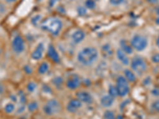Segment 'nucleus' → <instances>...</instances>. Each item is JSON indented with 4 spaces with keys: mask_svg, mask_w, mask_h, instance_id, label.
I'll use <instances>...</instances> for the list:
<instances>
[{
    "mask_svg": "<svg viewBox=\"0 0 159 119\" xmlns=\"http://www.w3.org/2000/svg\"><path fill=\"white\" fill-rule=\"evenodd\" d=\"M99 57V52L97 49L92 46H88L81 49L77 52L76 60L80 64L83 66L92 65Z\"/></svg>",
    "mask_w": 159,
    "mask_h": 119,
    "instance_id": "nucleus-1",
    "label": "nucleus"
},
{
    "mask_svg": "<svg viewBox=\"0 0 159 119\" xmlns=\"http://www.w3.org/2000/svg\"><path fill=\"white\" fill-rule=\"evenodd\" d=\"M41 27L53 36H57L62 29V22L59 18L50 17L42 21Z\"/></svg>",
    "mask_w": 159,
    "mask_h": 119,
    "instance_id": "nucleus-2",
    "label": "nucleus"
},
{
    "mask_svg": "<svg viewBox=\"0 0 159 119\" xmlns=\"http://www.w3.org/2000/svg\"><path fill=\"white\" fill-rule=\"evenodd\" d=\"M130 68L138 76H143L147 70V64L142 56H135L131 60Z\"/></svg>",
    "mask_w": 159,
    "mask_h": 119,
    "instance_id": "nucleus-3",
    "label": "nucleus"
},
{
    "mask_svg": "<svg viewBox=\"0 0 159 119\" xmlns=\"http://www.w3.org/2000/svg\"><path fill=\"white\" fill-rule=\"evenodd\" d=\"M130 43L133 49L138 51V52H142L147 49V45H148V40H147V37L144 35L137 33L132 37Z\"/></svg>",
    "mask_w": 159,
    "mask_h": 119,
    "instance_id": "nucleus-4",
    "label": "nucleus"
},
{
    "mask_svg": "<svg viewBox=\"0 0 159 119\" xmlns=\"http://www.w3.org/2000/svg\"><path fill=\"white\" fill-rule=\"evenodd\" d=\"M11 49L15 55L18 56L24 52L25 49V44L23 37L18 33L13 36L11 40Z\"/></svg>",
    "mask_w": 159,
    "mask_h": 119,
    "instance_id": "nucleus-5",
    "label": "nucleus"
},
{
    "mask_svg": "<svg viewBox=\"0 0 159 119\" xmlns=\"http://www.w3.org/2000/svg\"><path fill=\"white\" fill-rule=\"evenodd\" d=\"M116 87L117 88L119 97H126L129 94V91H130L129 82L123 76H118L116 79Z\"/></svg>",
    "mask_w": 159,
    "mask_h": 119,
    "instance_id": "nucleus-6",
    "label": "nucleus"
},
{
    "mask_svg": "<svg viewBox=\"0 0 159 119\" xmlns=\"http://www.w3.org/2000/svg\"><path fill=\"white\" fill-rule=\"evenodd\" d=\"M60 110H61V104L57 99H50L43 107V112L48 116L57 114Z\"/></svg>",
    "mask_w": 159,
    "mask_h": 119,
    "instance_id": "nucleus-7",
    "label": "nucleus"
},
{
    "mask_svg": "<svg viewBox=\"0 0 159 119\" xmlns=\"http://www.w3.org/2000/svg\"><path fill=\"white\" fill-rule=\"evenodd\" d=\"M80 84H81V79L79 76L76 74L71 75L66 81V87L69 90H76L80 86Z\"/></svg>",
    "mask_w": 159,
    "mask_h": 119,
    "instance_id": "nucleus-8",
    "label": "nucleus"
},
{
    "mask_svg": "<svg viewBox=\"0 0 159 119\" xmlns=\"http://www.w3.org/2000/svg\"><path fill=\"white\" fill-rule=\"evenodd\" d=\"M44 52H45V45L42 42H40L31 53V58L34 60H39L43 56Z\"/></svg>",
    "mask_w": 159,
    "mask_h": 119,
    "instance_id": "nucleus-9",
    "label": "nucleus"
},
{
    "mask_svg": "<svg viewBox=\"0 0 159 119\" xmlns=\"http://www.w3.org/2000/svg\"><path fill=\"white\" fill-rule=\"evenodd\" d=\"M76 99H79L82 103L85 104H91L93 101L92 96L89 92L86 90H80L76 93Z\"/></svg>",
    "mask_w": 159,
    "mask_h": 119,
    "instance_id": "nucleus-10",
    "label": "nucleus"
},
{
    "mask_svg": "<svg viewBox=\"0 0 159 119\" xmlns=\"http://www.w3.org/2000/svg\"><path fill=\"white\" fill-rule=\"evenodd\" d=\"M82 107V103L77 99H72L68 103L67 110L69 113H76Z\"/></svg>",
    "mask_w": 159,
    "mask_h": 119,
    "instance_id": "nucleus-11",
    "label": "nucleus"
},
{
    "mask_svg": "<svg viewBox=\"0 0 159 119\" xmlns=\"http://www.w3.org/2000/svg\"><path fill=\"white\" fill-rule=\"evenodd\" d=\"M116 55L117 60L122 64L125 65V66H127V65L130 64V59L128 57V55L126 54L121 49H117L116 52Z\"/></svg>",
    "mask_w": 159,
    "mask_h": 119,
    "instance_id": "nucleus-12",
    "label": "nucleus"
},
{
    "mask_svg": "<svg viewBox=\"0 0 159 119\" xmlns=\"http://www.w3.org/2000/svg\"><path fill=\"white\" fill-rule=\"evenodd\" d=\"M47 55L49 57V59L52 60V62L54 63H59L60 60H61V58H60L59 54H58L57 51L56 50V49L54 48V46L52 45H49V48H48L47 51Z\"/></svg>",
    "mask_w": 159,
    "mask_h": 119,
    "instance_id": "nucleus-13",
    "label": "nucleus"
},
{
    "mask_svg": "<svg viewBox=\"0 0 159 119\" xmlns=\"http://www.w3.org/2000/svg\"><path fill=\"white\" fill-rule=\"evenodd\" d=\"M115 103V99L110 95L109 94L103 95L100 99V104L104 108H109L112 107Z\"/></svg>",
    "mask_w": 159,
    "mask_h": 119,
    "instance_id": "nucleus-14",
    "label": "nucleus"
},
{
    "mask_svg": "<svg viewBox=\"0 0 159 119\" xmlns=\"http://www.w3.org/2000/svg\"><path fill=\"white\" fill-rule=\"evenodd\" d=\"M85 37V33L82 29H76L74 32L72 33L71 38L72 41L75 44H79L84 39Z\"/></svg>",
    "mask_w": 159,
    "mask_h": 119,
    "instance_id": "nucleus-15",
    "label": "nucleus"
},
{
    "mask_svg": "<svg viewBox=\"0 0 159 119\" xmlns=\"http://www.w3.org/2000/svg\"><path fill=\"white\" fill-rule=\"evenodd\" d=\"M119 46H120V49L127 55H130L133 53V48H132L130 42H128L127 40H121L119 42Z\"/></svg>",
    "mask_w": 159,
    "mask_h": 119,
    "instance_id": "nucleus-16",
    "label": "nucleus"
},
{
    "mask_svg": "<svg viewBox=\"0 0 159 119\" xmlns=\"http://www.w3.org/2000/svg\"><path fill=\"white\" fill-rule=\"evenodd\" d=\"M123 74H124V77L126 78L127 81L129 83H134L136 81V75L134 72L130 69H124L123 70Z\"/></svg>",
    "mask_w": 159,
    "mask_h": 119,
    "instance_id": "nucleus-17",
    "label": "nucleus"
},
{
    "mask_svg": "<svg viewBox=\"0 0 159 119\" xmlns=\"http://www.w3.org/2000/svg\"><path fill=\"white\" fill-rule=\"evenodd\" d=\"M3 111L5 112V114H13L16 111V106L15 103L13 102H9V103H6L5 106L3 107Z\"/></svg>",
    "mask_w": 159,
    "mask_h": 119,
    "instance_id": "nucleus-18",
    "label": "nucleus"
},
{
    "mask_svg": "<svg viewBox=\"0 0 159 119\" xmlns=\"http://www.w3.org/2000/svg\"><path fill=\"white\" fill-rule=\"evenodd\" d=\"M102 52L105 57H111L113 55V49L110 44H105L102 47Z\"/></svg>",
    "mask_w": 159,
    "mask_h": 119,
    "instance_id": "nucleus-19",
    "label": "nucleus"
},
{
    "mask_svg": "<svg viewBox=\"0 0 159 119\" xmlns=\"http://www.w3.org/2000/svg\"><path fill=\"white\" fill-rule=\"evenodd\" d=\"M49 64L46 63V62H42V63L39 65V67H38V72L40 75H45L47 73V72L49 71Z\"/></svg>",
    "mask_w": 159,
    "mask_h": 119,
    "instance_id": "nucleus-20",
    "label": "nucleus"
},
{
    "mask_svg": "<svg viewBox=\"0 0 159 119\" xmlns=\"http://www.w3.org/2000/svg\"><path fill=\"white\" fill-rule=\"evenodd\" d=\"M18 96V102L22 105H25L26 103V96H25V93L22 90H19V92L17 95Z\"/></svg>",
    "mask_w": 159,
    "mask_h": 119,
    "instance_id": "nucleus-21",
    "label": "nucleus"
},
{
    "mask_svg": "<svg viewBox=\"0 0 159 119\" xmlns=\"http://www.w3.org/2000/svg\"><path fill=\"white\" fill-rule=\"evenodd\" d=\"M108 94L110 95L111 97H113L114 99L117 98L119 96V94H118V90L116 87L115 85H110L108 87Z\"/></svg>",
    "mask_w": 159,
    "mask_h": 119,
    "instance_id": "nucleus-22",
    "label": "nucleus"
},
{
    "mask_svg": "<svg viewBox=\"0 0 159 119\" xmlns=\"http://www.w3.org/2000/svg\"><path fill=\"white\" fill-rule=\"evenodd\" d=\"M26 108H27V110H29L30 112H31V113L36 111L38 109V103L35 101L30 102V103H28Z\"/></svg>",
    "mask_w": 159,
    "mask_h": 119,
    "instance_id": "nucleus-23",
    "label": "nucleus"
},
{
    "mask_svg": "<svg viewBox=\"0 0 159 119\" xmlns=\"http://www.w3.org/2000/svg\"><path fill=\"white\" fill-rule=\"evenodd\" d=\"M52 84L54 85L55 87H60L63 83V79L61 76H56L55 78H53V79L52 80Z\"/></svg>",
    "mask_w": 159,
    "mask_h": 119,
    "instance_id": "nucleus-24",
    "label": "nucleus"
},
{
    "mask_svg": "<svg viewBox=\"0 0 159 119\" xmlns=\"http://www.w3.org/2000/svg\"><path fill=\"white\" fill-rule=\"evenodd\" d=\"M37 89V83L34 82H30L27 85H26V90L29 93H33L34 92L35 90Z\"/></svg>",
    "mask_w": 159,
    "mask_h": 119,
    "instance_id": "nucleus-25",
    "label": "nucleus"
},
{
    "mask_svg": "<svg viewBox=\"0 0 159 119\" xmlns=\"http://www.w3.org/2000/svg\"><path fill=\"white\" fill-rule=\"evenodd\" d=\"M103 119H116V115L114 112L111 110H106L103 113Z\"/></svg>",
    "mask_w": 159,
    "mask_h": 119,
    "instance_id": "nucleus-26",
    "label": "nucleus"
},
{
    "mask_svg": "<svg viewBox=\"0 0 159 119\" xmlns=\"http://www.w3.org/2000/svg\"><path fill=\"white\" fill-rule=\"evenodd\" d=\"M96 1H94V0H86L85 1V7H86V9H94L96 7Z\"/></svg>",
    "mask_w": 159,
    "mask_h": 119,
    "instance_id": "nucleus-27",
    "label": "nucleus"
},
{
    "mask_svg": "<svg viewBox=\"0 0 159 119\" xmlns=\"http://www.w3.org/2000/svg\"><path fill=\"white\" fill-rule=\"evenodd\" d=\"M125 0H109V2H110L111 5L115 6V7L121 5V4H123Z\"/></svg>",
    "mask_w": 159,
    "mask_h": 119,
    "instance_id": "nucleus-28",
    "label": "nucleus"
},
{
    "mask_svg": "<svg viewBox=\"0 0 159 119\" xmlns=\"http://www.w3.org/2000/svg\"><path fill=\"white\" fill-rule=\"evenodd\" d=\"M77 13L78 15H80V16H84L87 14V9L86 7H80L77 9Z\"/></svg>",
    "mask_w": 159,
    "mask_h": 119,
    "instance_id": "nucleus-29",
    "label": "nucleus"
},
{
    "mask_svg": "<svg viewBox=\"0 0 159 119\" xmlns=\"http://www.w3.org/2000/svg\"><path fill=\"white\" fill-rule=\"evenodd\" d=\"M152 107H153V109H154L156 112L159 113V99H157V100H155V101L153 103Z\"/></svg>",
    "mask_w": 159,
    "mask_h": 119,
    "instance_id": "nucleus-30",
    "label": "nucleus"
},
{
    "mask_svg": "<svg viewBox=\"0 0 159 119\" xmlns=\"http://www.w3.org/2000/svg\"><path fill=\"white\" fill-rule=\"evenodd\" d=\"M151 60L154 64H159V53H155L151 56Z\"/></svg>",
    "mask_w": 159,
    "mask_h": 119,
    "instance_id": "nucleus-31",
    "label": "nucleus"
},
{
    "mask_svg": "<svg viewBox=\"0 0 159 119\" xmlns=\"http://www.w3.org/2000/svg\"><path fill=\"white\" fill-rule=\"evenodd\" d=\"M151 95L154 97L159 98V87H154L151 90Z\"/></svg>",
    "mask_w": 159,
    "mask_h": 119,
    "instance_id": "nucleus-32",
    "label": "nucleus"
},
{
    "mask_svg": "<svg viewBox=\"0 0 159 119\" xmlns=\"http://www.w3.org/2000/svg\"><path fill=\"white\" fill-rule=\"evenodd\" d=\"M24 70H25V72H26L27 74H30L31 72H32V68H31L30 66H29V65H25Z\"/></svg>",
    "mask_w": 159,
    "mask_h": 119,
    "instance_id": "nucleus-33",
    "label": "nucleus"
},
{
    "mask_svg": "<svg viewBox=\"0 0 159 119\" xmlns=\"http://www.w3.org/2000/svg\"><path fill=\"white\" fill-rule=\"evenodd\" d=\"M17 1H18V0H4V2L7 4H13L15 3V2H16Z\"/></svg>",
    "mask_w": 159,
    "mask_h": 119,
    "instance_id": "nucleus-34",
    "label": "nucleus"
},
{
    "mask_svg": "<svg viewBox=\"0 0 159 119\" xmlns=\"http://www.w3.org/2000/svg\"><path fill=\"white\" fill-rule=\"evenodd\" d=\"M147 1L151 4H157L159 0H147Z\"/></svg>",
    "mask_w": 159,
    "mask_h": 119,
    "instance_id": "nucleus-35",
    "label": "nucleus"
},
{
    "mask_svg": "<svg viewBox=\"0 0 159 119\" xmlns=\"http://www.w3.org/2000/svg\"><path fill=\"white\" fill-rule=\"evenodd\" d=\"M156 45H157V47L159 49V35L157 36V39H156Z\"/></svg>",
    "mask_w": 159,
    "mask_h": 119,
    "instance_id": "nucleus-36",
    "label": "nucleus"
},
{
    "mask_svg": "<svg viewBox=\"0 0 159 119\" xmlns=\"http://www.w3.org/2000/svg\"><path fill=\"white\" fill-rule=\"evenodd\" d=\"M116 119H124V117L120 115V114H118V115L116 116Z\"/></svg>",
    "mask_w": 159,
    "mask_h": 119,
    "instance_id": "nucleus-37",
    "label": "nucleus"
},
{
    "mask_svg": "<svg viewBox=\"0 0 159 119\" xmlns=\"http://www.w3.org/2000/svg\"><path fill=\"white\" fill-rule=\"evenodd\" d=\"M2 92H3V87L0 84V95L2 94Z\"/></svg>",
    "mask_w": 159,
    "mask_h": 119,
    "instance_id": "nucleus-38",
    "label": "nucleus"
},
{
    "mask_svg": "<svg viewBox=\"0 0 159 119\" xmlns=\"http://www.w3.org/2000/svg\"><path fill=\"white\" fill-rule=\"evenodd\" d=\"M155 22H156V24H157V25H159V17H157V18H156Z\"/></svg>",
    "mask_w": 159,
    "mask_h": 119,
    "instance_id": "nucleus-39",
    "label": "nucleus"
},
{
    "mask_svg": "<svg viewBox=\"0 0 159 119\" xmlns=\"http://www.w3.org/2000/svg\"><path fill=\"white\" fill-rule=\"evenodd\" d=\"M94 1H99V0H94Z\"/></svg>",
    "mask_w": 159,
    "mask_h": 119,
    "instance_id": "nucleus-40",
    "label": "nucleus"
},
{
    "mask_svg": "<svg viewBox=\"0 0 159 119\" xmlns=\"http://www.w3.org/2000/svg\"><path fill=\"white\" fill-rule=\"evenodd\" d=\"M0 55H1V50H0Z\"/></svg>",
    "mask_w": 159,
    "mask_h": 119,
    "instance_id": "nucleus-41",
    "label": "nucleus"
}]
</instances>
